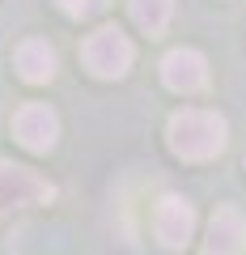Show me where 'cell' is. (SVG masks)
<instances>
[{"mask_svg": "<svg viewBox=\"0 0 246 255\" xmlns=\"http://www.w3.org/2000/svg\"><path fill=\"white\" fill-rule=\"evenodd\" d=\"M13 136H17V145L30 149V153H51L55 136H60V119H55V111L47 107V102H26V107H17V115H13Z\"/></svg>", "mask_w": 246, "mask_h": 255, "instance_id": "5b68a950", "label": "cell"}, {"mask_svg": "<svg viewBox=\"0 0 246 255\" xmlns=\"http://www.w3.org/2000/svg\"><path fill=\"white\" fill-rule=\"evenodd\" d=\"M162 81L174 94H200V90H208V60L195 47H174L162 60Z\"/></svg>", "mask_w": 246, "mask_h": 255, "instance_id": "8992f818", "label": "cell"}, {"mask_svg": "<svg viewBox=\"0 0 246 255\" xmlns=\"http://www.w3.org/2000/svg\"><path fill=\"white\" fill-rule=\"evenodd\" d=\"M60 9H64L68 17L85 21V17H98V13L106 9V0H60Z\"/></svg>", "mask_w": 246, "mask_h": 255, "instance_id": "30bf717a", "label": "cell"}, {"mask_svg": "<svg viewBox=\"0 0 246 255\" xmlns=\"http://www.w3.org/2000/svg\"><path fill=\"white\" fill-rule=\"evenodd\" d=\"M153 234H157V243L165 247V251H182V247L191 243V234H195V209H191V200H182V196H162L157 200V209H153Z\"/></svg>", "mask_w": 246, "mask_h": 255, "instance_id": "277c9868", "label": "cell"}, {"mask_svg": "<svg viewBox=\"0 0 246 255\" xmlns=\"http://www.w3.org/2000/svg\"><path fill=\"white\" fill-rule=\"evenodd\" d=\"M81 64L89 68L98 81H119L132 73L136 64V47L119 26H98L89 38L81 43Z\"/></svg>", "mask_w": 246, "mask_h": 255, "instance_id": "7a4b0ae2", "label": "cell"}, {"mask_svg": "<svg viewBox=\"0 0 246 255\" xmlns=\"http://www.w3.org/2000/svg\"><path fill=\"white\" fill-rule=\"evenodd\" d=\"M165 140H170V153L182 162H212V157L225 153L229 145V124L217 111H174L170 124H165Z\"/></svg>", "mask_w": 246, "mask_h": 255, "instance_id": "6da1fadb", "label": "cell"}, {"mask_svg": "<svg viewBox=\"0 0 246 255\" xmlns=\"http://www.w3.org/2000/svg\"><path fill=\"white\" fill-rule=\"evenodd\" d=\"M55 47L47 43V38H26V43L13 51V68H17V77L21 81H30V85H47L55 77Z\"/></svg>", "mask_w": 246, "mask_h": 255, "instance_id": "ba28073f", "label": "cell"}, {"mask_svg": "<svg viewBox=\"0 0 246 255\" xmlns=\"http://www.w3.org/2000/svg\"><path fill=\"white\" fill-rule=\"evenodd\" d=\"M128 9H132V21L149 38H157V34H165V26L174 17V0H128Z\"/></svg>", "mask_w": 246, "mask_h": 255, "instance_id": "9c48e42d", "label": "cell"}, {"mask_svg": "<svg viewBox=\"0 0 246 255\" xmlns=\"http://www.w3.org/2000/svg\"><path fill=\"white\" fill-rule=\"evenodd\" d=\"M55 187L43 174L26 170L17 162H0V217L13 209H26V204H51Z\"/></svg>", "mask_w": 246, "mask_h": 255, "instance_id": "3957f363", "label": "cell"}, {"mask_svg": "<svg viewBox=\"0 0 246 255\" xmlns=\"http://www.w3.org/2000/svg\"><path fill=\"white\" fill-rule=\"evenodd\" d=\"M246 251V221L238 209L221 204L208 221V238H204V255H242Z\"/></svg>", "mask_w": 246, "mask_h": 255, "instance_id": "52a82bcc", "label": "cell"}]
</instances>
